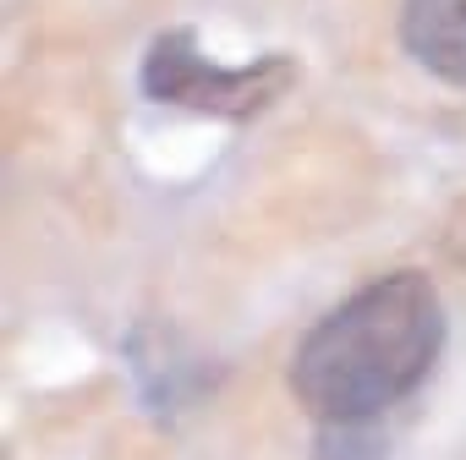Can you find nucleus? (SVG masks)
Masks as SVG:
<instances>
[{"label": "nucleus", "mask_w": 466, "mask_h": 460, "mask_svg": "<svg viewBox=\"0 0 466 460\" xmlns=\"http://www.w3.org/2000/svg\"><path fill=\"white\" fill-rule=\"evenodd\" d=\"M439 351L444 307L433 280L395 269L302 335L291 356V395L324 427H368L433 373Z\"/></svg>", "instance_id": "1"}, {"label": "nucleus", "mask_w": 466, "mask_h": 460, "mask_svg": "<svg viewBox=\"0 0 466 460\" xmlns=\"http://www.w3.org/2000/svg\"><path fill=\"white\" fill-rule=\"evenodd\" d=\"M291 83H297L291 55H258L248 66H214V61H203L192 28H165L143 55V94L148 99L181 105L198 115H219V121H248V115L269 110Z\"/></svg>", "instance_id": "2"}, {"label": "nucleus", "mask_w": 466, "mask_h": 460, "mask_svg": "<svg viewBox=\"0 0 466 460\" xmlns=\"http://www.w3.org/2000/svg\"><path fill=\"white\" fill-rule=\"evenodd\" d=\"M400 45L422 72L466 94V0H406Z\"/></svg>", "instance_id": "3"}]
</instances>
